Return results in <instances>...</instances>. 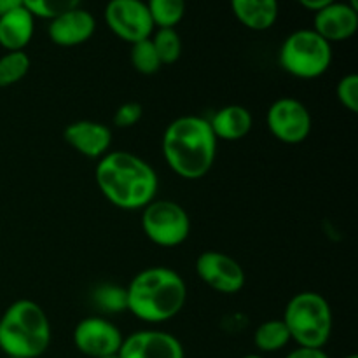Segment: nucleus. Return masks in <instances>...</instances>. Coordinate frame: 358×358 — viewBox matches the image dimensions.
<instances>
[{"instance_id": "f257e3e1", "label": "nucleus", "mask_w": 358, "mask_h": 358, "mask_svg": "<svg viewBox=\"0 0 358 358\" xmlns=\"http://www.w3.org/2000/svg\"><path fill=\"white\" fill-rule=\"evenodd\" d=\"M94 178L108 203L121 210H143L156 199L157 173L147 161L128 150L107 152L98 161Z\"/></svg>"}, {"instance_id": "f03ea898", "label": "nucleus", "mask_w": 358, "mask_h": 358, "mask_svg": "<svg viewBox=\"0 0 358 358\" xmlns=\"http://www.w3.org/2000/svg\"><path fill=\"white\" fill-rule=\"evenodd\" d=\"M217 143L208 119L180 115L166 126L163 135V156L173 173L185 180H198L212 170Z\"/></svg>"}, {"instance_id": "7ed1b4c3", "label": "nucleus", "mask_w": 358, "mask_h": 358, "mask_svg": "<svg viewBox=\"0 0 358 358\" xmlns=\"http://www.w3.org/2000/svg\"><path fill=\"white\" fill-rule=\"evenodd\" d=\"M187 285L177 271L163 266L147 268L126 287V310L145 324H164L184 310Z\"/></svg>"}, {"instance_id": "20e7f679", "label": "nucleus", "mask_w": 358, "mask_h": 358, "mask_svg": "<svg viewBox=\"0 0 358 358\" xmlns=\"http://www.w3.org/2000/svg\"><path fill=\"white\" fill-rule=\"evenodd\" d=\"M51 345V324L35 301H14L0 317V350L6 357L38 358Z\"/></svg>"}, {"instance_id": "39448f33", "label": "nucleus", "mask_w": 358, "mask_h": 358, "mask_svg": "<svg viewBox=\"0 0 358 358\" xmlns=\"http://www.w3.org/2000/svg\"><path fill=\"white\" fill-rule=\"evenodd\" d=\"M290 339L301 348H324L332 336L334 318L329 301L317 292H299L283 313Z\"/></svg>"}, {"instance_id": "423d86ee", "label": "nucleus", "mask_w": 358, "mask_h": 358, "mask_svg": "<svg viewBox=\"0 0 358 358\" xmlns=\"http://www.w3.org/2000/svg\"><path fill=\"white\" fill-rule=\"evenodd\" d=\"M280 66L297 79H318L332 65V44L313 28L296 30L283 41L278 52Z\"/></svg>"}, {"instance_id": "0eeeda50", "label": "nucleus", "mask_w": 358, "mask_h": 358, "mask_svg": "<svg viewBox=\"0 0 358 358\" xmlns=\"http://www.w3.org/2000/svg\"><path fill=\"white\" fill-rule=\"evenodd\" d=\"M143 234L154 245L175 248L191 234V219L184 206L171 199H154L142 210Z\"/></svg>"}, {"instance_id": "6e6552de", "label": "nucleus", "mask_w": 358, "mask_h": 358, "mask_svg": "<svg viewBox=\"0 0 358 358\" xmlns=\"http://www.w3.org/2000/svg\"><path fill=\"white\" fill-rule=\"evenodd\" d=\"M311 114L297 98L283 96L273 101L266 114V126L278 142L287 145L303 143L311 133Z\"/></svg>"}, {"instance_id": "1a4fd4ad", "label": "nucleus", "mask_w": 358, "mask_h": 358, "mask_svg": "<svg viewBox=\"0 0 358 358\" xmlns=\"http://www.w3.org/2000/svg\"><path fill=\"white\" fill-rule=\"evenodd\" d=\"M103 14L112 34L128 44L150 38L156 28L143 0H108Z\"/></svg>"}, {"instance_id": "9d476101", "label": "nucleus", "mask_w": 358, "mask_h": 358, "mask_svg": "<svg viewBox=\"0 0 358 358\" xmlns=\"http://www.w3.org/2000/svg\"><path fill=\"white\" fill-rule=\"evenodd\" d=\"M196 275L219 294L233 296L245 287L247 276L236 259L217 250L203 252L196 259Z\"/></svg>"}, {"instance_id": "9b49d317", "label": "nucleus", "mask_w": 358, "mask_h": 358, "mask_svg": "<svg viewBox=\"0 0 358 358\" xmlns=\"http://www.w3.org/2000/svg\"><path fill=\"white\" fill-rule=\"evenodd\" d=\"M73 346L83 355L100 358L115 355L122 345V332L115 324L103 317H86L73 329Z\"/></svg>"}, {"instance_id": "f8f14e48", "label": "nucleus", "mask_w": 358, "mask_h": 358, "mask_svg": "<svg viewBox=\"0 0 358 358\" xmlns=\"http://www.w3.org/2000/svg\"><path fill=\"white\" fill-rule=\"evenodd\" d=\"M119 358H185L182 343L164 331H138L122 339Z\"/></svg>"}, {"instance_id": "ddd939ff", "label": "nucleus", "mask_w": 358, "mask_h": 358, "mask_svg": "<svg viewBox=\"0 0 358 358\" xmlns=\"http://www.w3.org/2000/svg\"><path fill=\"white\" fill-rule=\"evenodd\" d=\"M96 20L90 10L76 7L49 21L48 35L59 48H76L93 37Z\"/></svg>"}, {"instance_id": "4468645a", "label": "nucleus", "mask_w": 358, "mask_h": 358, "mask_svg": "<svg viewBox=\"0 0 358 358\" xmlns=\"http://www.w3.org/2000/svg\"><path fill=\"white\" fill-rule=\"evenodd\" d=\"M313 30L329 44L348 41L358 30V10L346 2L331 3L315 13Z\"/></svg>"}, {"instance_id": "2eb2a0df", "label": "nucleus", "mask_w": 358, "mask_h": 358, "mask_svg": "<svg viewBox=\"0 0 358 358\" xmlns=\"http://www.w3.org/2000/svg\"><path fill=\"white\" fill-rule=\"evenodd\" d=\"M63 138L83 156L90 159H101L110 149L112 131L101 122L83 119L66 126Z\"/></svg>"}, {"instance_id": "dca6fc26", "label": "nucleus", "mask_w": 358, "mask_h": 358, "mask_svg": "<svg viewBox=\"0 0 358 358\" xmlns=\"http://www.w3.org/2000/svg\"><path fill=\"white\" fill-rule=\"evenodd\" d=\"M208 122L217 140L238 142L252 131L254 117H252V112L243 105H226L217 110Z\"/></svg>"}, {"instance_id": "f3484780", "label": "nucleus", "mask_w": 358, "mask_h": 358, "mask_svg": "<svg viewBox=\"0 0 358 358\" xmlns=\"http://www.w3.org/2000/svg\"><path fill=\"white\" fill-rule=\"evenodd\" d=\"M35 17L24 7L0 16V45L9 51H24L34 37Z\"/></svg>"}, {"instance_id": "a211bd4d", "label": "nucleus", "mask_w": 358, "mask_h": 358, "mask_svg": "<svg viewBox=\"0 0 358 358\" xmlns=\"http://www.w3.org/2000/svg\"><path fill=\"white\" fill-rule=\"evenodd\" d=\"M231 9L243 27L254 31L269 30L278 20V0H231Z\"/></svg>"}, {"instance_id": "6ab92c4d", "label": "nucleus", "mask_w": 358, "mask_h": 358, "mask_svg": "<svg viewBox=\"0 0 358 358\" xmlns=\"http://www.w3.org/2000/svg\"><path fill=\"white\" fill-rule=\"evenodd\" d=\"M290 341L292 339H290L289 329L282 318L280 320H266L254 332V345L261 353L280 352Z\"/></svg>"}, {"instance_id": "aec40b11", "label": "nucleus", "mask_w": 358, "mask_h": 358, "mask_svg": "<svg viewBox=\"0 0 358 358\" xmlns=\"http://www.w3.org/2000/svg\"><path fill=\"white\" fill-rule=\"evenodd\" d=\"M147 9L156 28H175L185 14V0H149Z\"/></svg>"}, {"instance_id": "412c9836", "label": "nucleus", "mask_w": 358, "mask_h": 358, "mask_svg": "<svg viewBox=\"0 0 358 358\" xmlns=\"http://www.w3.org/2000/svg\"><path fill=\"white\" fill-rule=\"evenodd\" d=\"M30 70V58L24 51H9L0 58V87H9L24 79Z\"/></svg>"}, {"instance_id": "4be33fe9", "label": "nucleus", "mask_w": 358, "mask_h": 358, "mask_svg": "<svg viewBox=\"0 0 358 358\" xmlns=\"http://www.w3.org/2000/svg\"><path fill=\"white\" fill-rule=\"evenodd\" d=\"M154 49L159 56L163 65H171L178 62L182 56V38L175 28H157L156 34L150 37Z\"/></svg>"}, {"instance_id": "5701e85b", "label": "nucleus", "mask_w": 358, "mask_h": 358, "mask_svg": "<svg viewBox=\"0 0 358 358\" xmlns=\"http://www.w3.org/2000/svg\"><path fill=\"white\" fill-rule=\"evenodd\" d=\"M129 58H131V65L135 66L136 72L143 73V76H154L163 66L150 38L131 44V55H129Z\"/></svg>"}, {"instance_id": "b1692460", "label": "nucleus", "mask_w": 358, "mask_h": 358, "mask_svg": "<svg viewBox=\"0 0 358 358\" xmlns=\"http://www.w3.org/2000/svg\"><path fill=\"white\" fill-rule=\"evenodd\" d=\"M23 7L34 17L51 21L66 10L80 7V0H23Z\"/></svg>"}, {"instance_id": "393cba45", "label": "nucleus", "mask_w": 358, "mask_h": 358, "mask_svg": "<svg viewBox=\"0 0 358 358\" xmlns=\"http://www.w3.org/2000/svg\"><path fill=\"white\" fill-rule=\"evenodd\" d=\"M93 301L107 313L126 311V289L117 285H100L93 292Z\"/></svg>"}, {"instance_id": "a878e982", "label": "nucleus", "mask_w": 358, "mask_h": 358, "mask_svg": "<svg viewBox=\"0 0 358 358\" xmlns=\"http://www.w3.org/2000/svg\"><path fill=\"white\" fill-rule=\"evenodd\" d=\"M336 96H338L339 103L350 110L352 114L358 112V76L357 73H348V76L341 77L336 87Z\"/></svg>"}, {"instance_id": "bb28decb", "label": "nucleus", "mask_w": 358, "mask_h": 358, "mask_svg": "<svg viewBox=\"0 0 358 358\" xmlns=\"http://www.w3.org/2000/svg\"><path fill=\"white\" fill-rule=\"evenodd\" d=\"M142 115H143V108L138 101H126V103L119 105L117 110H115L114 124L122 129L133 128L135 124H138Z\"/></svg>"}, {"instance_id": "cd10ccee", "label": "nucleus", "mask_w": 358, "mask_h": 358, "mask_svg": "<svg viewBox=\"0 0 358 358\" xmlns=\"http://www.w3.org/2000/svg\"><path fill=\"white\" fill-rule=\"evenodd\" d=\"M285 358H331L325 353L324 348H301L297 346L296 350L289 353Z\"/></svg>"}, {"instance_id": "c85d7f7f", "label": "nucleus", "mask_w": 358, "mask_h": 358, "mask_svg": "<svg viewBox=\"0 0 358 358\" xmlns=\"http://www.w3.org/2000/svg\"><path fill=\"white\" fill-rule=\"evenodd\" d=\"M297 2H299L304 9L317 13V10L324 9V7L331 6V3L338 2V0H297Z\"/></svg>"}, {"instance_id": "c756f323", "label": "nucleus", "mask_w": 358, "mask_h": 358, "mask_svg": "<svg viewBox=\"0 0 358 358\" xmlns=\"http://www.w3.org/2000/svg\"><path fill=\"white\" fill-rule=\"evenodd\" d=\"M23 7V0H0V16Z\"/></svg>"}, {"instance_id": "7c9ffc66", "label": "nucleus", "mask_w": 358, "mask_h": 358, "mask_svg": "<svg viewBox=\"0 0 358 358\" xmlns=\"http://www.w3.org/2000/svg\"><path fill=\"white\" fill-rule=\"evenodd\" d=\"M346 3H348V6H352L353 9L358 10V0H348V2H346Z\"/></svg>"}, {"instance_id": "2f4dec72", "label": "nucleus", "mask_w": 358, "mask_h": 358, "mask_svg": "<svg viewBox=\"0 0 358 358\" xmlns=\"http://www.w3.org/2000/svg\"><path fill=\"white\" fill-rule=\"evenodd\" d=\"M241 358H264V357L259 355V353H250V355H245V357H241Z\"/></svg>"}, {"instance_id": "473e14b6", "label": "nucleus", "mask_w": 358, "mask_h": 358, "mask_svg": "<svg viewBox=\"0 0 358 358\" xmlns=\"http://www.w3.org/2000/svg\"><path fill=\"white\" fill-rule=\"evenodd\" d=\"M100 358H119V355L115 353V355H107V357H100Z\"/></svg>"}, {"instance_id": "72a5a7b5", "label": "nucleus", "mask_w": 358, "mask_h": 358, "mask_svg": "<svg viewBox=\"0 0 358 358\" xmlns=\"http://www.w3.org/2000/svg\"><path fill=\"white\" fill-rule=\"evenodd\" d=\"M343 358H358L357 355H346V357H343Z\"/></svg>"}, {"instance_id": "f704fd0d", "label": "nucleus", "mask_w": 358, "mask_h": 358, "mask_svg": "<svg viewBox=\"0 0 358 358\" xmlns=\"http://www.w3.org/2000/svg\"><path fill=\"white\" fill-rule=\"evenodd\" d=\"M7 358H13V357H7Z\"/></svg>"}]
</instances>
